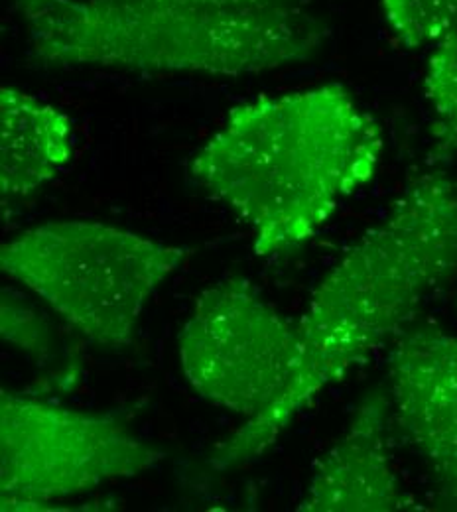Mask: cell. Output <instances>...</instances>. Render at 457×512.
Segmentation results:
<instances>
[{
	"label": "cell",
	"instance_id": "1",
	"mask_svg": "<svg viewBox=\"0 0 457 512\" xmlns=\"http://www.w3.org/2000/svg\"><path fill=\"white\" fill-rule=\"evenodd\" d=\"M456 276L457 180L436 170L414 178L329 268L296 321L302 357L290 388L221 440L207 465L227 473L266 453L322 390L396 339Z\"/></svg>",
	"mask_w": 457,
	"mask_h": 512
},
{
	"label": "cell",
	"instance_id": "2",
	"mask_svg": "<svg viewBox=\"0 0 457 512\" xmlns=\"http://www.w3.org/2000/svg\"><path fill=\"white\" fill-rule=\"evenodd\" d=\"M383 128L341 83L259 97L233 107L188 172L241 217L255 253L310 241L339 205L377 174Z\"/></svg>",
	"mask_w": 457,
	"mask_h": 512
},
{
	"label": "cell",
	"instance_id": "3",
	"mask_svg": "<svg viewBox=\"0 0 457 512\" xmlns=\"http://www.w3.org/2000/svg\"><path fill=\"white\" fill-rule=\"evenodd\" d=\"M48 69L241 77L312 60L326 24L310 0H8Z\"/></svg>",
	"mask_w": 457,
	"mask_h": 512
},
{
	"label": "cell",
	"instance_id": "4",
	"mask_svg": "<svg viewBox=\"0 0 457 512\" xmlns=\"http://www.w3.org/2000/svg\"><path fill=\"white\" fill-rule=\"evenodd\" d=\"M194 249L101 221H50L0 247V270L44 300L89 343L127 349L154 292Z\"/></svg>",
	"mask_w": 457,
	"mask_h": 512
},
{
	"label": "cell",
	"instance_id": "5",
	"mask_svg": "<svg viewBox=\"0 0 457 512\" xmlns=\"http://www.w3.org/2000/svg\"><path fill=\"white\" fill-rule=\"evenodd\" d=\"M166 453L111 414L81 412L10 390L0 394V509L48 503L131 479Z\"/></svg>",
	"mask_w": 457,
	"mask_h": 512
},
{
	"label": "cell",
	"instance_id": "6",
	"mask_svg": "<svg viewBox=\"0 0 457 512\" xmlns=\"http://www.w3.org/2000/svg\"><path fill=\"white\" fill-rule=\"evenodd\" d=\"M180 367L201 398L245 420L270 408L294 381L302 343L245 278L205 288L178 335Z\"/></svg>",
	"mask_w": 457,
	"mask_h": 512
},
{
	"label": "cell",
	"instance_id": "7",
	"mask_svg": "<svg viewBox=\"0 0 457 512\" xmlns=\"http://www.w3.org/2000/svg\"><path fill=\"white\" fill-rule=\"evenodd\" d=\"M392 424L426 463L444 505L457 511V335L406 327L392 345Z\"/></svg>",
	"mask_w": 457,
	"mask_h": 512
},
{
	"label": "cell",
	"instance_id": "8",
	"mask_svg": "<svg viewBox=\"0 0 457 512\" xmlns=\"http://www.w3.org/2000/svg\"><path fill=\"white\" fill-rule=\"evenodd\" d=\"M389 394L369 392L341 438L318 459L298 512L412 511L391 453Z\"/></svg>",
	"mask_w": 457,
	"mask_h": 512
},
{
	"label": "cell",
	"instance_id": "9",
	"mask_svg": "<svg viewBox=\"0 0 457 512\" xmlns=\"http://www.w3.org/2000/svg\"><path fill=\"white\" fill-rule=\"evenodd\" d=\"M73 158V123L60 107L18 87L0 89L2 207L48 186Z\"/></svg>",
	"mask_w": 457,
	"mask_h": 512
},
{
	"label": "cell",
	"instance_id": "10",
	"mask_svg": "<svg viewBox=\"0 0 457 512\" xmlns=\"http://www.w3.org/2000/svg\"><path fill=\"white\" fill-rule=\"evenodd\" d=\"M424 95L432 111L434 156L448 160L457 152V28L432 46Z\"/></svg>",
	"mask_w": 457,
	"mask_h": 512
},
{
	"label": "cell",
	"instance_id": "11",
	"mask_svg": "<svg viewBox=\"0 0 457 512\" xmlns=\"http://www.w3.org/2000/svg\"><path fill=\"white\" fill-rule=\"evenodd\" d=\"M394 40L408 50L434 46L457 28V0H381Z\"/></svg>",
	"mask_w": 457,
	"mask_h": 512
},
{
	"label": "cell",
	"instance_id": "12",
	"mask_svg": "<svg viewBox=\"0 0 457 512\" xmlns=\"http://www.w3.org/2000/svg\"><path fill=\"white\" fill-rule=\"evenodd\" d=\"M0 335L4 343L14 345L26 355L46 363L52 351V331L16 292L2 288Z\"/></svg>",
	"mask_w": 457,
	"mask_h": 512
}]
</instances>
